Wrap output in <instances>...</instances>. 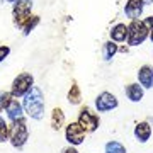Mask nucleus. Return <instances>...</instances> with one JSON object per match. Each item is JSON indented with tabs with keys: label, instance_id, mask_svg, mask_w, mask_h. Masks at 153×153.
Returning a JSON list of instances; mask_svg holds the SVG:
<instances>
[{
	"label": "nucleus",
	"instance_id": "nucleus-1",
	"mask_svg": "<svg viewBox=\"0 0 153 153\" xmlns=\"http://www.w3.org/2000/svg\"><path fill=\"white\" fill-rule=\"evenodd\" d=\"M24 112L31 116L33 119L39 121L44 116V95L39 87H33L26 95H24V102H22Z\"/></svg>",
	"mask_w": 153,
	"mask_h": 153
},
{
	"label": "nucleus",
	"instance_id": "nucleus-2",
	"mask_svg": "<svg viewBox=\"0 0 153 153\" xmlns=\"http://www.w3.org/2000/svg\"><path fill=\"white\" fill-rule=\"evenodd\" d=\"M9 140H10L14 148H22L26 145V141L29 140V128H27V121L24 117L12 121V126L9 129Z\"/></svg>",
	"mask_w": 153,
	"mask_h": 153
},
{
	"label": "nucleus",
	"instance_id": "nucleus-3",
	"mask_svg": "<svg viewBox=\"0 0 153 153\" xmlns=\"http://www.w3.org/2000/svg\"><path fill=\"white\" fill-rule=\"evenodd\" d=\"M148 34H150V29L145 24V21H138V19L131 21V24L128 26V44L138 46L148 38Z\"/></svg>",
	"mask_w": 153,
	"mask_h": 153
},
{
	"label": "nucleus",
	"instance_id": "nucleus-4",
	"mask_svg": "<svg viewBox=\"0 0 153 153\" xmlns=\"http://www.w3.org/2000/svg\"><path fill=\"white\" fill-rule=\"evenodd\" d=\"M33 10V0H17L14 7H12V17H14V24L21 29L24 22L31 17Z\"/></svg>",
	"mask_w": 153,
	"mask_h": 153
},
{
	"label": "nucleus",
	"instance_id": "nucleus-5",
	"mask_svg": "<svg viewBox=\"0 0 153 153\" xmlns=\"http://www.w3.org/2000/svg\"><path fill=\"white\" fill-rule=\"evenodd\" d=\"M34 87V78L31 73H19L12 82L10 94L12 97H24Z\"/></svg>",
	"mask_w": 153,
	"mask_h": 153
},
{
	"label": "nucleus",
	"instance_id": "nucleus-6",
	"mask_svg": "<svg viewBox=\"0 0 153 153\" xmlns=\"http://www.w3.org/2000/svg\"><path fill=\"white\" fill-rule=\"evenodd\" d=\"M76 123L87 133H94L99 128V116H95L88 107H82L80 112H78V121Z\"/></svg>",
	"mask_w": 153,
	"mask_h": 153
},
{
	"label": "nucleus",
	"instance_id": "nucleus-7",
	"mask_svg": "<svg viewBox=\"0 0 153 153\" xmlns=\"http://www.w3.org/2000/svg\"><path fill=\"white\" fill-rule=\"evenodd\" d=\"M85 133L87 131H85L78 123H70V124L66 126L65 138L71 146H78V145H82L83 140H85Z\"/></svg>",
	"mask_w": 153,
	"mask_h": 153
},
{
	"label": "nucleus",
	"instance_id": "nucleus-8",
	"mask_svg": "<svg viewBox=\"0 0 153 153\" xmlns=\"http://www.w3.org/2000/svg\"><path fill=\"white\" fill-rule=\"evenodd\" d=\"M95 107H97L99 112L112 111V109L117 107V99H116V95H112L111 92H102V94H99L97 99H95Z\"/></svg>",
	"mask_w": 153,
	"mask_h": 153
},
{
	"label": "nucleus",
	"instance_id": "nucleus-9",
	"mask_svg": "<svg viewBox=\"0 0 153 153\" xmlns=\"http://www.w3.org/2000/svg\"><path fill=\"white\" fill-rule=\"evenodd\" d=\"M143 9H145V2L143 0H128L124 5V14L131 21H136L138 17L143 14Z\"/></svg>",
	"mask_w": 153,
	"mask_h": 153
},
{
	"label": "nucleus",
	"instance_id": "nucleus-10",
	"mask_svg": "<svg viewBox=\"0 0 153 153\" xmlns=\"http://www.w3.org/2000/svg\"><path fill=\"white\" fill-rule=\"evenodd\" d=\"M5 112H7V116H9L10 121H17V119H22L24 117V107L17 102L16 97H12L9 100V104L5 105Z\"/></svg>",
	"mask_w": 153,
	"mask_h": 153
},
{
	"label": "nucleus",
	"instance_id": "nucleus-11",
	"mask_svg": "<svg viewBox=\"0 0 153 153\" xmlns=\"http://www.w3.org/2000/svg\"><path fill=\"white\" fill-rule=\"evenodd\" d=\"M138 80L141 83V87L152 88L153 87V68L150 65H143L138 70Z\"/></svg>",
	"mask_w": 153,
	"mask_h": 153
},
{
	"label": "nucleus",
	"instance_id": "nucleus-12",
	"mask_svg": "<svg viewBox=\"0 0 153 153\" xmlns=\"http://www.w3.org/2000/svg\"><path fill=\"white\" fill-rule=\"evenodd\" d=\"M134 136L140 143H146L152 136V126L148 123H138L134 128Z\"/></svg>",
	"mask_w": 153,
	"mask_h": 153
},
{
	"label": "nucleus",
	"instance_id": "nucleus-13",
	"mask_svg": "<svg viewBox=\"0 0 153 153\" xmlns=\"http://www.w3.org/2000/svg\"><path fill=\"white\" fill-rule=\"evenodd\" d=\"M128 39V26L126 24H116L111 29V41L114 43H123Z\"/></svg>",
	"mask_w": 153,
	"mask_h": 153
},
{
	"label": "nucleus",
	"instance_id": "nucleus-14",
	"mask_svg": "<svg viewBox=\"0 0 153 153\" xmlns=\"http://www.w3.org/2000/svg\"><path fill=\"white\" fill-rule=\"evenodd\" d=\"M126 95L131 102H140L143 99V87L140 83H129L126 85Z\"/></svg>",
	"mask_w": 153,
	"mask_h": 153
},
{
	"label": "nucleus",
	"instance_id": "nucleus-15",
	"mask_svg": "<svg viewBox=\"0 0 153 153\" xmlns=\"http://www.w3.org/2000/svg\"><path fill=\"white\" fill-rule=\"evenodd\" d=\"M63 124H65V114H63V111L60 107H55L53 112H51V128L55 131H58V129H61Z\"/></svg>",
	"mask_w": 153,
	"mask_h": 153
},
{
	"label": "nucleus",
	"instance_id": "nucleus-16",
	"mask_svg": "<svg viewBox=\"0 0 153 153\" xmlns=\"http://www.w3.org/2000/svg\"><path fill=\"white\" fill-rule=\"evenodd\" d=\"M68 102L71 105H76L82 102V92H80V87L75 82L71 83V88H70V92H68Z\"/></svg>",
	"mask_w": 153,
	"mask_h": 153
},
{
	"label": "nucleus",
	"instance_id": "nucleus-17",
	"mask_svg": "<svg viewBox=\"0 0 153 153\" xmlns=\"http://www.w3.org/2000/svg\"><path fill=\"white\" fill-rule=\"evenodd\" d=\"M38 24H39V16H31L27 21L24 22V26L21 27L22 29V34H24V36H29L31 31H34V27H36Z\"/></svg>",
	"mask_w": 153,
	"mask_h": 153
},
{
	"label": "nucleus",
	"instance_id": "nucleus-18",
	"mask_svg": "<svg viewBox=\"0 0 153 153\" xmlns=\"http://www.w3.org/2000/svg\"><path fill=\"white\" fill-rule=\"evenodd\" d=\"M117 53V44L114 41H107L104 44V60L105 61H111L114 58V55Z\"/></svg>",
	"mask_w": 153,
	"mask_h": 153
},
{
	"label": "nucleus",
	"instance_id": "nucleus-19",
	"mask_svg": "<svg viewBox=\"0 0 153 153\" xmlns=\"http://www.w3.org/2000/svg\"><path fill=\"white\" fill-rule=\"evenodd\" d=\"M105 153H126V148L119 141H109L105 145Z\"/></svg>",
	"mask_w": 153,
	"mask_h": 153
},
{
	"label": "nucleus",
	"instance_id": "nucleus-20",
	"mask_svg": "<svg viewBox=\"0 0 153 153\" xmlns=\"http://www.w3.org/2000/svg\"><path fill=\"white\" fill-rule=\"evenodd\" d=\"M9 129H10V126H7L5 119L0 117V141L2 143H5L9 140Z\"/></svg>",
	"mask_w": 153,
	"mask_h": 153
},
{
	"label": "nucleus",
	"instance_id": "nucleus-21",
	"mask_svg": "<svg viewBox=\"0 0 153 153\" xmlns=\"http://www.w3.org/2000/svg\"><path fill=\"white\" fill-rule=\"evenodd\" d=\"M12 99L10 92H0V112L5 109V105L9 104V100Z\"/></svg>",
	"mask_w": 153,
	"mask_h": 153
},
{
	"label": "nucleus",
	"instance_id": "nucleus-22",
	"mask_svg": "<svg viewBox=\"0 0 153 153\" xmlns=\"http://www.w3.org/2000/svg\"><path fill=\"white\" fill-rule=\"evenodd\" d=\"M9 55H10V48L9 46H0V63L5 60Z\"/></svg>",
	"mask_w": 153,
	"mask_h": 153
},
{
	"label": "nucleus",
	"instance_id": "nucleus-23",
	"mask_svg": "<svg viewBox=\"0 0 153 153\" xmlns=\"http://www.w3.org/2000/svg\"><path fill=\"white\" fill-rule=\"evenodd\" d=\"M145 24H146L148 29L152 31V29H153V16H152V17H146V19H145Z\"/></svg>",
	"mask_w": 153,
	"mask_h": 153
},
{
	"label": "nucleus",
	"instance_id": "nucleus-24",
	"mask_svg": "<svg viewBox=\"0 0 153 153\" xmlns=\"http://www.w3.org/2000/svg\"><path fill=\"white\" fill-rule=\"evenodd\" d=\"M61 153H78V152H76L73 146H68V148H63V150H61Z\"/></svg>",
	"mask_w": 153,
	"mask_h": 153
},
{
	"label": "nucleus",
	"instance_id": "nucleus-25",
	"mask_svg": "<svg viewBox=\"0 0 153 153\" xmlns=\"http://www.w3.org/2000/svg\"><path fill=\"white\" fill-rule=\"evenodd\" d=\"M145 4H153V0H143Z\"/></svg>",
	"mask_w": 153,
	"mask_h": 153
},
{
	"label": "nucleus",
	"instance_id": "nucleus-26",
	"mask_svg": "<svg viewBox=\"0 0 153 153\" xmlns=\"http://www.w3.org/2000/svg\"><path fill=\"white\" fill-rule=\"evenodd\" d=\"M150 38H152V43H153V29L150 31Z\"/></svg>",
	"mask_w": 153,
	"mask_h": 153
},
{
	"label": "nucleus",
	"instance_id": "nucleus-27",
	"mask_svg": "<svg viewBox=\"0 0 153 153\" xmlns=\"http://www.w3.org/2000/svg\"><path fill=\"white\" fill-rule=\"evenodd\" d=\"M9 2H14V4H16V2H17V0H9Z\"/></svg>",
	"mask_w": 153,
	"mask_h": 153
}]
</instances>
